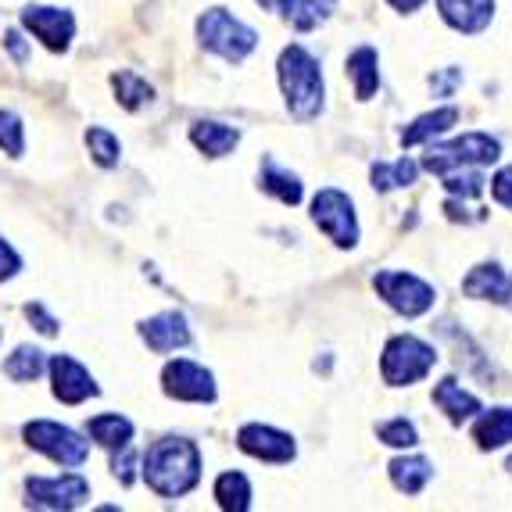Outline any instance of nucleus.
I'll return each mask as SVG.
<instances>
[{"label":"nucleus","instance_id":"obj_38","mask_svg":"<svg viewBox=\"0 0 512 512\" xmlns=\"http://www.w3.org/2000/svg\"><path fill=\"white\" fill-rule=\"evenodd\" d=\"M459 83H462V72L459 69H448V72H441V76H430V86H434L437 94H444V97L452 94Z\"/></svg>","mask_w":512,"mask_h":512},{"label":"nucleus","instance_id":"obj_18","mask_svg":"<svg viewBox=\"0 0 512 512\" xmlns=\"http://www.w3.org/2000/svg\"><path fill=\"white\" fill-rule=\"evenodd\" d=\"M190 140L208 158H222V154H230L240 144V133L233 126H222V122H194L190 126Z\"/></svg>","mask_w":512,"mask_h":512},{"label":"nucleus","instance_id":"obj_42","mask_svg":"<svg viewBox=\"0 0 512 512\" xmlns=\"http://www.w3.org/2000/svg\"><path fill=\"white\" fill-rule=\"evenodd\" d=\"M509 473H512V455H509Z\"/></svg>","mask_w":512,"mask_h":512},{"label":"nucleus","instance_id":"obj_21","mask_svg":"<svg viewBox=\"0 0 512 512\" xmlns=\"http://www.w3.org/2000/svg\"><path fill=\"white\" fill-rule=\"evenodd\" d=\"M459 122V108H437V111H427V115H419L409 129H402V144L412 147V144H423V140L437 137V133H448V129Z\"/></svg>","mask_w":512,"mask_h":512},{"label":"nucleus","instance_id":"obj_13","mask_svg":"<svg viewBox=\"0 0 512 512\" xmlns=\"http://www.w3.org/2000/svg\"><path fill=\"white\" fill-rule=\"evenodd\" d=\"M51 380H54V398L65 405H79L86 398H94L97 384L94 376L86 373L72 355H54L51 359Z\"/></svg>","mask_w":512,"mask_h":512},{"label":"nucleus","instance_id":"obj_4","mask_svg":"<svg viewBox=\"0 0 512 512\" xmlns=\"http://www.w3.org/2000/svg\"><path fill=\"white\" fill-rule=\"evenodd\" d=\"M437 351L430 344H423L419 337H409V333H398L391 337L384 348V359H380V373L391 387H409L416 380L434 369Z\"/></svg>","mask_w":512,"mask_h":512},{"label":"nucleus","instance_id":"obj_40","mask_svg":"<svg viewBox=\"0 0 512 512\" xmlns=\"http://www.w3.org/2000/svg\"><path fill=\"white\" fill-rule=\"evenodd\" d=\"M265 11H276V15H287L291 18V11H294V0H258Z\"/></svg>","mask_w":512,"mask_h":512},{"label":"nucleus","instance_id":"obj_19","mask_svg":"<svg viewBox=\"0 0 512 512\" xmlns=\"http://www.w3.org/2000/svg\"><path fill=\"white\" fill-rule=\"evenodd\" d=\"M434 405L444 412V416L452 419V423H462V419H470V416H477V412H480L477 398H473L470 391H462L459 380H452V376L434 387Z\"/></svg>","mask_w":512,"mask_h":512},{"label":"nucleus","instance_id":"obj_28","mask_svg":"<svg viewBox=\"0 0 512 512\" xmlns=\"http://www.w3.org/2000/svg\"><path fill=\"white\" fill-rule=\"evenodd\" d=\"M43 366H47L43 351L33 348V344H22V348L4 362V373H8L11 380H18V384H29V380H36V376L43 373Z\"/></svg>","mask_w":512,"mask_h":512},{"label":"nucleus","instance_id":"obj_25","mask_svg":"<svg viewBox=\"0 0 512 512\" xmlns=\"http://www.w3.org/2000/svg\"><path fill=\"white\" fill-rule=\"evenodd\" d=\"M111 86H115V101H119L126 111H137L154 101V86L144 83L137 72H115V76H111Z\"/></svg>","mask_w":512,"mask_h":512},{"label":"nucleus","instance_id":"obj_24","mask_svg":"<svg viewBox=\"0 0 512 512\" xmlns=\"http://www.w3.org/2000/svg\"><path fill=\"white\" fill-rule=\"evenodd\" d=\"M215 498H219V509L226 512H248L251 509V484L244 473L230 470L215 480Z\"/></svg>","mask_w":512,"mask_h":512},{"label":"nucleus","instance_id":"obj_3","mask_svg":"<svg viewBox=\"0 0 512 512\" xmlns=\"http://www.w3.org/2000/svg\"><path fill=\"white\" fill-rule=\"evenodd\" d=\"M197 40L201 47L226 61H244L258 47V33L244 26L240 18H233L226 8H212L197 18Z\"/></svg>","mask_w":512,"mask_h":512},{"label":"nucleus","instance_id":"obj_11","mask_svg":"<svg viewBox=\"0 0 512 512\" xmlns=\"http://www.w3.org/2000/svg\"><path fill=\"white\" fill-rule=\"evenodd\" d=\"M22 26L36 36V40L47 47V51L61 54L69 51L72 33H76V18L69 15L65 8H43V4H29L22 11Z\"/></svg>","mask_w":512,"mask_h":512},{"label":"nucleus","instance_id":"obj_16","mask_svg":"<svg viewBox=\"0 0 512 512\" xmlns=\"http://www.w3.org/2000/svg\"><path fill=\"white\" fill-rule=\"evenodd\" d=\"M437 11L459 33H480L495 15V0H437Z\"/></svg>","mask_w":512,"mask_h":512},{"label":"nucleus","instance_id":"obj_10","mask_svg":"<svg viewBox=\"0 0 512 512\" xmlns=\"http://www.w3.org/2000/svg\"><path fill=\"white\" fill-rule=\"evenodd\" d=\"M26 502L36 509H76L90 498V484L76 473H65V477H33L26 480Z\"/></svg>","mask_w":512,"mask_h":512},{"label":"nucleus","instance_id":"obj_2","mask_svg":"<svg viewBox=\"0 0 512 512\" xmlns=\"http://www.w3.org/2000/svg\"><path fill=\"white\" fill-rule=\"evenodd\" d=\"M280 90L287 97V108H291L294 119L308 122L323 111V72H319V61L305 51V47H287L280 54Z\"/></svg>","mask_w":512,"mask_h":512},{"label":"nucleus","instance_id":"obj_8","mask_svg":"<svg viewBox=\"0 0 512 512\" xmlns=\"http://www.w3.org/2000/svg\"><path fill=\"white\" fill-rule=\"evenodd\" d=\"M312 219L326 237L337 244V248H355L359 244V222H355V205L351 197L341 190H319L316 201H312Z\"/></svg>","mask_w":512,"mask_h":512},{"label":"nucleus","instance_id":"obj_34","mask_svg":"<svg viewBox=\"0 0 512 512\" xmlns=\"http://www.w3.org/2000/svg\"><path fill=\"white\" fill-rule=\"evenodd\" d=\"M18 269H22V258L15 255V248H11L8 240L0 237V283L18 276Z\"/></svg>","mask_w":512,"mask_h":512},{"label":"nucleus","instance_id":"obj_29","mask_svg":"<svg viewBox=\"0 0 512 512\" xmlns=\"http://www.w3.org/2000/svg\"><path fill=\"white\" fill-rule=\"evenodd\" d=\"M86 147H90V154H94V162L101 165V169H111V165H119L122 144L115 137H111L108 129H101V126L86 129Z\"/></svg>","mask_w":512,"mask_h":512},{"label":"nucleus","instance_id":"obj_15","mask_svg":"<svg viewBox=\"0 0 512 512\" xmlns=\"http://www.w3.org/2000/svg\"><path fill=\"white\" fill-rule=\"evenodd\" d=\"M462 291L466 298H480V301H495V305L512 308V280L498 269L495 262L477 265L466 280H462Z\"/></svg>","mask_w":512,"mask_h":512},{"label":"nucleus","instance_id":"obj_26","mask_svg":"<svg viewBox=\"0 0 512 512\" xmlns=\"http://www.w3.org/2000/svg\"><path fill=\"white\" fill-rule=\"evenodd\" d=\"M262 190L265 194H273V197H280L283 205H301V180L294 176V172H283V169H276L273 162H265V169H262Z\"/></svg>","mask_w":512,"mask_h":512},{"label":"nucleus","instance_id":"obj_14","mask_svg":"<svg viewBox=\"0 0 512 512\" xmlns=\"http://www.w3.org/2000/svg\"><path fill=\"white\" fill-rule=\"evenodd\" d=\"M140 337L147 341V348L165 355V351L187 348L190 344V326L180 312H162V316L140 323Z\"/></svg>","mask_w":512,"mask_h":512},{"label":"nucleus","instance_id":"obj_20","mask_svg":"<svg viewBox=\"0 0 512 512\" xmlns=\"http://www.w3.org/2000/svg\"><path fill=\"white\" fill-rule=\"evenodd\" d=\"M348 76H351V83H355V97H359V101H369V97L380 90V58H376L373 47L351 51Z\"/></svg>","mask_w":512,"mask_h":512},{"label":"nucleus","instance_id":"obj_27","mask_svg":"<svg viewBox=\"0 0 512 512\" xmlns=\"http://www.w3.org/2000/svg\"><path fill=\"white\" fill-rule=\"evenodd\" d=\"M416 162H409V158H398L394 165H373V172H369V180H373L376 190H398V187H412L416 183Z\"/></svg>","mask_w":512,"mask_h":512},{"label":"nucleus","instance_id":"obj_1","mask_svg":"<svg viewBox=\"0 0 512 512\" xmlns=\"http://www.w3.org/2000/svg\"><path fill=\"white\" fill-rule=\"evenodd\" d=\"M144 480L154 495L183 498L201 480V452L187 437H165L154 441L144 455Z\"/></svg>","mask_w":512,"mask_h":512},{"label":"nucleus","instance_id":"obj_32","mask_svg":"<svg viewBox=\"0 0 512 512\" xmlns=\"http://www.w3.org/2000/svg\"><path fill=\"white\" fill-rule=\"evenodd\" d=\"M376 437L384 444H391V448H412V444L419 441L416 427H412L409 419H391V423H380L376 427Z\"/></svg>","mask_w":512,"mask_h":512},{"label":"nucleus","instance_id":"obj_35","mask_svg":"<svg viewBox=\"0 0 512 512\" xmlns=\"http://www.w3.org/2000/svg\"><path fill=\"white\" fill-rule=\"evenodd\" d=\"M133 466H137V455L129 452V444L122 448V455H115V462H111V470H115V477H119V484H133Z\"/></svg>","mask_w":512,"mask_h":512},{"label":"nucleus","instance_id":"obj_12","mask_svg":"<svg viewBox=\"0 0 512 512\" xmlns=\"http://www.w3.org/2000/svg\"><path fill=\"white\" fill-rule=\"evenodd\" d=\"M237 444L244 455L262 459V462H291L294 452H298L291 434H283V430H276V427H265V423H248V427H240Z\"/></svg>","mask_w":512,"mask_h":512},{"label":"nucleus","instance_id":"obj_41","mask_svg":"<svg viewBox=\"0 0 512 512\" xmlns=\"http://www.w3.org/2000/svg\"><path fill=\"white\" fill-rule=\"evenodd\" d=\"M391 4L398 11H405V15H409V11H416V8H423V0H391Z\"/></svg>","mask_w":512,"mask_h":512},{"label":"nucleus","instance_id":"obj_36","mask_svg":"<svg viewBox=\"0 0 512 512\" xmlns=\"http://www.w3.org/2000/svg\"><path fill=\"white\" fill-rule=\"evenodd\" d=\"M491 194H495L498 205L512 208V165H509V169H502L495 180H491Z\"/></svg>","mask_w":512,"mask_h":512},{"label":"nucleus","instance_id":"obj_17","mask_svg":"<svg viewBox=\"0 0 512 512\" xmlns=\"http://www.w3.org/2000/svg\"><path fill=\"white\" fill-rule=\"evenodd\" d=\"M473 441H477L480 452H495L512 444V409H491L477 419L473 427Z\"/></svg>","mask_w":512,"mask_h":512},{"label":"nucleus","instance_id":"obj_23","mask_svg":"<svg viewBox=\"0 0 512 512\" xmlns=\"http://www.w3.org/2000/svg\"><path fill=\"white\" fill-rule=\"evenodd\" d=\"M90 437L111 452H122L129 441H133V423L119 412H104V416H94L90 419Z\"/></svg>","mask_w":512,"mask_h":512},{"label":"nucleus","instance_id":"obj_39","mask_svg":"<svg viewBox=\"0 0 512 512\" xmlns=\"http://www.w3.org/2000/svg\"><path fill=\"white\" fill-rule=\"evenodd\" d=\"M4 47H8V54L15 61H26L29 58V47H26V40H22V36L15 33V29H11L8 36H4Z\"/></svg>","mask_w":512,"mask_h":512},{"label":"nucleus","instance_id":"obj_30","mask_svg":"<svg viewBox=\"0 0 512 512\" xmlns=\"http://www.w3.org/2000/svg\"><path fill=\"white\" fill-rule=\"evenodd\" d=\"M333 8H337V0H301V4H294V11H291L294 29H298V33L316 29L319 22H326V18L333 15Z\"/></svg>","mask_w":512,"mask_h":512},{"label":"nucleus","instance_id":"obj_37","mask_svg":"<svg viewBox=\"0 0 512 512\" xmlns=\"http://www.w3.org/2000/svg\"><path fill=\"white\" fill-rule=\"evenodd\" d=\"M26 316H29V323H36V330H40L43 337H54V333H58V319L47 316L43 305H26Z\"/></svg>","mask_w":512,"mask_h":512},{"label":"nucleus","instance_id":"obj_31","mask_svg":"<svg viewBox=\"0 0 512 512\" xmlns=\"http://www.w3.org/2000/svg\"><path fill=\"white\" fill-rule=\"evenodd\" d=\"M0 151L11 158L26 151V129H22V119L15 111H0Z\"/></svg>","mask_w":512,"mask_h":512},{"label":"nucleus","instance_id":"obj_7","mask_svg":"<svg viewBox=\"0 0 512 512\" xmlns=\"http://www.w3.org/2000/svg\"><path fill=\"white\" fill-rule=\"evenodd\" d=\"M373 287H376V294H380L394 312H402L405 319H416V316H423V312H430V308H434V298H437L434 287L423 283L419 276L391 273V269L376 273Z\"/></svg>","mask_w":512,"mask_h":512},{"label":"nucleus","instance_id":"obj_5","mask_svg":"<svg viewBox=\"0 0 512 512\" xmlns=\"http://www.w3.org/2000/svg\"><path fill=\"white\" fill-rule=\"evenodd\" d=\"M498 154H502V144H498L495 137H487V133H466V137L452 140V144L430 147L427 158H423V169L444 176V172H452V169L491 165V162H498Z\"/></svg>","mask_w":512,"mask_h":512},{"label":"nucleus","instance_id":"obj_33","mask_svg":"<svg viewBox=\"0 0 512 512\" xmlns=\"http://www.w3.org/2000/svg\"><path fill=\"white\" fill-rule=\"evenodd\" d=\"M444 187L452 190L455 197H477L480 190H484V176H480V172L452 169V172H444Z\"/></svg>","mask_w":512,"mask_h":512},{"label":"nucleus","instance_id":"obj_43","mask_svg":"<svg viewBox=\"0 0 512 512\" xmlns=\"http://www.w3.org/2000/svg\"><path fill=\"white\" fill-rule=\"evenodd\" d=\"M0 337H4V330H0Z\"/></svg>","mask_w":512,"mask_h":512},{"label":"nucleus","instance_id":"obj_22","mask_svg":"<svg viewBox=\"0 0 512 512\" xmlns=\"http://www.w3.org/2000/svg\"><path fill=\"white\" fill-rule=\"evenodd\" d=\"M391 480L398 491H405V495H419L423 487H427V480L434 477V466H430L427 459H419V455H405V459H394L391 466Z\"/></svg>","mask_w":512,"mask_h":512},{"label":"nucleus","instance_id":"obj_9","mask_svg":"<svg viewBox=\"0 0 512 512\" xmlns=\"http://www.w3.org/2000/svg\"><path fill=\"white\" fill-rule=\"evenodd\" d=\"M162 387L176 402H215V376L190 359H176L162 369Z\"/></svg>","mask_w":512,"mask_h":512},{"label":"nucleus","instance_id":"obj_6","mask_svg":"<svg viewBox=\"0 0 512 512\" xmlns=\"http://www.w3.org/2000/svg\"><path fill=\"white\" fill-rule=\"evenodd\" d=\"M22 434H26L29 448L43 452L47 459L58 462V466H83L86 455H90V444H86L76 430L51 423V419H33V423H26Z\"/></svg>","mask_w":512,"mask_h":512}]
</instances>
